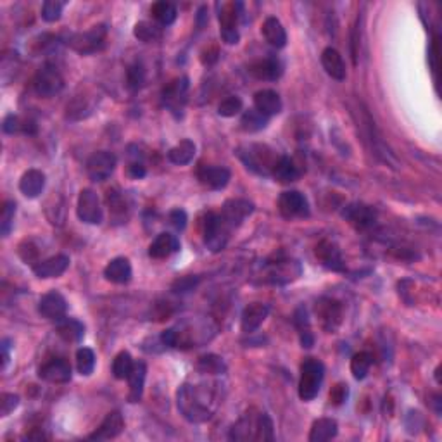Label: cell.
Here are the masks:
<instances>
[{
  "instance_id": "6da1fadb",
  "label": "cell",
  "mask_w": 442,
  "mask_h": 442,
  "mask_svg": "<svg viewBox=\"0 0 442 442\" xmlns=\"http://www.w3.org/2000/svg\"><path fill=\"white\" fill-rule=\"evenodd\" d=\"M178 410L192 423H202L209 420L216 410V397L212 390L204 386L184 384L177 394Z\"/></svg>"
},
{
  "instance_id": "7a4b0ae2",
  "label": "cell",
  "mask_w": 442,
  "mask_h": 442,
  "mask_svg": "<svg viewBox=\"0 0 442 442\" xmlns=\"http://www.w3.org/2000/svg\"><path fill=\"white\" fill-rule=\"evenodd\" d=\"M237 156L241 157L242 163L249 168L251 171L258 175H272L273 166L278 161V157L273 154V151L266 145L252 144L241 147L237 151Z\"/></svg>"
},
{
  "instance_id": "3957f363",
  "label": "cell",
  "mask_w": 442,
  "mask_h": 442,
  "mask_svg": "<svg viewBox=\"0 0 442 442\" xmlns=\"http://www.w3.org/2000/svg\"><path fill=\"white\" fill-rule=\"evenodd\" d=\"M234 228L225 221L219 212H208L204 218V244L211 252H219L227 247Z\"/></svg>"
},
{
  "instance_id": "277c9868",
  "label": "cell",
  "mask_w": 442,
  "mask_h": 442,
  "mask_svg": "<svg viewBox=\"0 0 442 442\" xmlns=\"http://www.w3.org/2000/svg\"><path fill=\"white\" fill-rule=\"evenodd\" d=\"M323 377H325V366L320 360L308 357L301 364V380H299V397L302 401H313L320 393Z\"/></svg>"
},
{
  "instance_id": "5b68a950",
  "label": "cell",
  "mask_w": 442,
  "mask_h": 442,
  "mask_svg": "<svg viewBox=\"0 0 442 442\" xmlns=\"http://www.w3.org/2000/svg\"><path fill=\"white\" fill-rule=\"evenodd\" d=\"M107 38V26L106 25H97L93 28H90L89 32L75 33L67 38V45L75 52L82 54V56H90L96 54L99 50L104 49Z\"/></svg>"
},
{
  "instance_id": "8992f818",
  "label": "cell",
  "mask_w": 442,
  "mask_h": 442,
  "mask_svg": "<svg viewBox=\"0 0 442 442\" xmlns=\"http://www.w3.org/2000/svg\"><path fill=\"white\" fill-rule=\"evenodd\" d=\"M63 87L64 78L54 64H43L33 78V90L36 92V96L45 97V99L57 96L63 90Z\"/></svg>"
},
{
  "instance_id": "52a82bcc",
  "label": "cell",
  "mask_w": 442,
  "mask_h": 442,
  "mask_svg": "<svg viewBox=\"0 0 442 442\" xmlns=\"http://www.w3.org/2000/svg\"><path fill=\"white\" fill-rule=\"evenodd\" d=\"M301 273L302 268L296 259L278 258L265 265V280L269 283H276V285L294 282L301 276Z\"/></svg>"
},
{
  "instance_id": "ba28073f",
  "label": "cell",
  "mask_w": 442,
  "mask_h": 442,
  "mask_svg": "<svg viewBox=\"0 0 442 442\" xmlns=\"http://www.w3.org/2000/svg\"><path fill=\"white\" fill-rule=\"evenodd\" d=\"M315 313L320 320V325L325 332L335 333L342 323V306L339 301L330 298H322L316 301Z\"/></svg>"
},
{
  "instance_id": "9c48e42d",
  "label": "cell",
  "mask_w": 442,
  "mask_h": 442,
  "mask_svg": "<svg viewBox=\"0 0 442 442\" xmlns=\"http://www.w3.org/2000/svg\"><path fill=\"white\" fill-rule=\"evenodd\" d=\"M78 218L83 223L99 225L102 223V206H100L99 195L90 188H83L78 195V206H76Z\"/></svg>"
},
{
  "instance_id": "30bf717a",
  "label": "cell",
  "mask_w": 442,
  "mask_h": 442,
  "mask_svg": "<svg viewBox=\"0 0 442 442\" xmlns=\"http://www.w3.org/2000/svg\"><path fill=\"white\" fill-rule=\"evenodd\" d=\"M241 4L242 2H235V4H225L218 14L219 33H221V38H223V42L228 43V45H235V43H239V40H241V35H239V30H237Z\"/></svg>"
},
{
  "instance_id": "8fae6325",
  "label": "cell",
  "mask_w": 442,
  "mask_h": 442,
  "mask_svg": "<svg viewBox=\"0 0 442 442\" xmlns=\"http://www.w3.org/2000/svg\"><path fill=\"white\" fill-rule=\"evenodd\" d=\"M278 211L283 218H305L309 214V204L305 194L298 190L283 192L278 197Z\"/></svg>"
},
{
  "instance_id": "7c38bea8",
  "label": "cell",
  "mask_w": 442,
  "mask_h": 442,
  "mask_svg": "<svg viewBox=\"0 0 442 442\" xmlns=\"http://www.w3.org/2000/svg\"><path fill=\"white\" fill-rule=\"evenodd\" d=\"M342 216L347 223L356 228V230H368L377 221L375 209L372 206L361 204V202H353V204L346 206V209L342 211Z\"/></svg>"
},
{
  "instance_id": "4fadbf2b",
  "label": "cell",
  "mask_w": 442,
  "mask_h": 442,
  "mask_svg": "<svg viewBox=\"0 0 442 442\" xmlns=\"http://www.w3.org/2000/svg\"><path fill=\"white\" fill-rule=\"evenodd\" d=\"M114 168H116V156L107 151H99L87 161V175L92 181L107 180L114 173Z\"/></svg>"
},
{
  "instance_id": "5bb4252c",
  "label": "cell",
  "mask_w": 442,
  "mask_h": 442,
  "mask_svg": "<svg viewBox=\"0 0 442 442\" xmlns=\"http://www.w3.org/2000/svg\"><path fill=\"white\" fill-rule=\"evenodd\" d=\"M252 211H254V204L251 201H247V199H230V201L225 202L219 214L223 216L225 221L232 228H237L241 227L242 221L247 216L252 214Z\"/></svg>"
},
{
  "instance_id": "9a60e30c",
  "label": "cell",
  "mask_w": 442,
  "mask_h": 442,
  "mask_svg": "<svg viewBox=\"0 0 442 442\" xmlns=\"http://www.w3.org/2000/svg\"><path fill=\"white\" fill-rule=\"evenodd\" d=\"M187 90H188V80L177 78L171 83H168V87H164L163 90V102L171 113H178L184 109L185 100H187Z\"/></svg>"
},
{
  "instance_id": "2e32d148",
  "label": "cell",
  "mask_w": 442,
  "mask_h": 442,
  "mask_svg": "<svg viewBox=\"0 0 442 442\" xmlns=\"http://www.w3.org/2000/svg\"><path fill=\"white\" fill-rule=\"evenodd\" d=\"M67 311V302L66 299L63 298V294L59 292H49L45 294L38 302V313L47 320H52V322H59L66 316Z\"/></svg>"
},
{
  "instance_id": "e0dca14e",
  "label": "cell",
  "mask_w": 442,
  "mask_h": 442,
  "mask_svg": "<svg viewBox=\"0 0 442 442\" xmlns=\"http://www.w3.org/2000/svg\"><path fill=\"white\" fill-rule=\"evenodd\" d=\"M197 178L204 187L211 188V190H221L228 185L232 173L225 166H204L202 164L197 170Z\"/></svg>"
},
{
  "instance_id": "ac0fdd59",
  "label": "cell",
  "mask_w": 442,
  "mask_h": 442,
  "mask_svg": "<svg viewBox=\"0 0 442 442\" xmlns=\"http://www.w3.org/2000/svg\"><path fill=\"white\" fill-rule=\"evenodd\" d=\"M38 377L50 384H66L71 380V364L66 360H52L38 370Z\"/></svg>"
},
{
  "instance_id": "d6986e66",
  "label": "cell",
  "mask_w": 442,
  "mask_h": 442,
  "mask_svg": "<svg viewBox=\"0 0 442 442\" xmlns=\"http://www.w3.org/2000/svg\"><path fill=\"white\" fill-rule=\"evenodd\" d=\"M269 306L263 305V302H252V305L245 306V309L242 311V332L244 333H252L263 325L266 318H268Z\"/></svg>"
},
{
  "instance_id": "ffe728a7",
  "label": "cell",
  "mask_w": 442,
  "mask_h": 442,
  "mask_svg": "<svg viewBox=\"0 0 442 442\" xmlns=\"http://www.w3.org/2000/svg\"><path fill=\"white\" fill-rule=\"evenodd\" d=\"M124 428V420L123 415L120 411H111L104 421L100 423V427L97 428L93 434L89 435L90 441H109V439L118 437V435L123 432Z\"/></svg>"
},
{
  "instance_id": "44dd1931",
  "label": "cell",
  "mask_w": 442,
  "mask_h": 442,
  "mask_svg": "<svg viewBox=\"0 0 442 442\" xmlns=\"http://www.w3.org/2000/svg\"><path fill=\"white\" fill-rule=\"evenodd\" d=\"M316 258L322 261L325 268L332 269V272H344L346 269V263L340 254V249L330 241H322L316 245Z\"/></svg>"
},
{
  "instance_id": "7402d4cb",
  "label": "cell",
  "mask_w": 442,
  "mask_h": 442,
  "mask_svg": "<svg viewBox=\"0 0 442 442\" xmlns=\"http://www.w3.org/2000/svg\"><path fill=\"white\" fill-rule=\"evenodd\" d=\"M67 268H69V258L64 254H57L52 256V258L36 263V265L33 266V273H35L38 278H57V276L63 275Z\"/></svg>"
},
{
  "instance_id": "603a6c76",
  "label": "cell",
  "mask_w": 442,
  "mask_h": 442,
  "mask_svg": "<svg viewBox=\"0 0 442 442\" xmlns=\"http://www.w3.org/2000/svg\"><path fill=\"white\" fill-rule=\"evenodd\" d=\"M322 64L323 69L327 71V75L332 76L333 80H337V82H344L346 80V63H344L339 50H335L333 47H327L322 52Z\"/></svg>"
},
{
  "instance_id": "cb8c5ba5",
  "label": "cell",
  "mask_w": 442,
  "mask_h": 442,
  "mask_svg": "<svg viewBox=\"0 0 442 442\" xmlns=\"http://www.w3.org/2000/svg\"><path fill=\"white\" fill-rule=\"evenodd\" d=\"M249 73L258 80L273 82V80H278L280 75H282V64L278 63V59L266 57V59L254 60V63L249 66Z\"/></svg>"
},
{
  "instance_id": "d4e9b609",
  "label": "cell",
  "mask_w": 442,
  "mask_h": 442,
  "mask_svg": "<svg viewBox=\"0 0 442 442\" xmlns=\"http://www.w3.org/2000/svg\"><path fill=\"white\" fill-rule=\"evenodd\" d=\"M107 208H109L111 218L114 219V223H126L128 216H130V204H128L126 197L123 195V192H120L118 188L107 192Z\"/></svg>"
},
{
  "instance_id": "484cf974",
  "label": "cell",
  "mask_w": 442,
  "mask_h": 442,
  "mask_svg": "<svg viewBox=\"0 0 442 442\" xmlns=\"http://www.w3.org/2000/svg\"><path fill=\"white\" fill-rule=\"evenodd\" d=\"M254 107L266 118H269L282 111V100L275 90H259L254 93Z\"/></svg>"
},
{
  "instance_id": "4316f807",
  "label": "cell",
  "mask_w": 442,
  "mask_h": 442,
  "mask_svg": "<svg viewBox=\"0 0 442 442\" xmlns=\"http://www.w3.org/2000/svg\"><path fill=\"white\" fill-rule=\"evenodd\" d=\"M45 188V175L40 170H28L19 180V190L28 199L38 197Z\"/></svg>"
},
{
  "instance_id": "83f0119b",
  "label": "cell",
  "mask_w": 442,
  "mask_h": 442,
  "mask_svg": "<svg viewBox=\"0 0 442 442\" xmlns=\"http://www.w3.org/2000/svg\"><path fill=\"white\" fill-rule=\"evenodd\" d=\"M180 249V242L171 234H159L149 245V256L154 259H164Z\"/></svg>"
},
{
  "instance_id": "f1b7e54d",
  "label": "cell",
  "mask_w": 442,
  "mask_h": 442,
  "mask_svg": "<svg viewBox=\"0 0 442 442\" xmlns=\"http://www.w3.org/2000/svg\"><path fill=\"white\" fill-rule=\"evenodd\" d=\"M131 265L126 258H114L104 268V276L113 283H128L131 280Z\"/></svg>"
},
{
  "instance_id": "f546056e",
  "label": "cell",
  "mask_w": 442,
  "mask_h": 442,
  "mask_svg": "<svg viewBox=\"0 0 442 442\" xmlns=\"http://www.w3.org/2000/svg\"><path fill=\"white\" fill-rule=\"evenodd\" d=\"M263 36L266 38V42L272 47H276V49H283L287 45V32L282 26V23L276 18H266L265 23H263Z\"/></svg>"
},
{
  "instance_id": "4dcf8cb0",
  "label": "cell",
  "mask_w": 442,
  "mask_h": 442,
  "mask_svg": "<svg viewBox=\"0 0 442 442\" xmlns=\"http://www.w3.org/2000/svg\"><path fill=\"white\" fill-rule=\"evenodd\" d=\"M145 377H147V366H145V363L138 361V363L133 364V370H131L130 377H128V384H130L128 399H130V403H138L140 401L142 393H144Z\"/></svg>"
},
{
  "instance_id": "1f68e13d",
  "label": "cell",
  "mask_w": 442,
  "mask_h": 442,
  "mask_svg": "<svg viewBox=\"0 0 442 442\" xmlns=\"http://www.w3.org/2000/svg\"><path fill=\"white\" fill-rule=\"evenodd\" d=\"M339 432L337 421L332 418H320L313 423L311 432H309V442H325L333 439Z\"/></svg>"
},
{
  "instance_id": "d6a6232c",
  "label": "cell",
  "mask_w": 442,
  "mask_h": 442,
  "mask_svg": "<svg viewBox=\"0 0 442 442\" xmlns=\"http://www.w3.org/2000/svg\"><path fill=\"white\" fill-rule=\"evenodd\" d=\"M256 421H258V417L254 418L247 413L232 427L228 437L232 441H256V430H258L256 428Z\"/></svg>"
},
{
  "instance_id": "836d02e7",
  "label": "cell",
  "mask_w": 442,
  "mask_h": 442,
  "mask_svg": "<svg viewBox=\"0 0 442 442\" xmlns=\"http://www.w3.org/2000/svg\"><path fill=\"white\" fill-rule=\"evenodd\" d=\"M57 333L66 342H80L85 335V327L73 318H63L57 322Z\"/></svg>"
},
{
  "instance_id": "e575fe53",
  "label": "cell",
  "mask_w": 442,
  "mask_h": 442,
  "mask_svg": "<svg viewBox=\"0 0 442 442\" xmlns=\"http://www.w3.org/2000/svg\"><path fill=\"white\" fill-rule=\"evenodd\" d=\"M272 175L276 180L282 181V184H290V181L298 180L301 173H299L298 166H296V163L289 156H280L275 166H273Z\"/></svg>"
},
{
  "instance_id": "d590c367",
  "label": "cell",
  "mask_w": 442,
  "mask_h": 442,
  "mask_svg": "<svg viewBox=\"0 0 442 442\" xmlns=\"http://www.w3.org/2000/svg\"><path fill=\"white\" fill-rule=\"evenodd\" d=\"M195 156V144L188 138L181 140L180 144H177L175 147H171L168 151V159L173 164H178V166H184V164H188Z\"/></svg>"
},
{
  "instance_id": "8d00e7d4",
  "label": "cell",
  "mask_w": 442,
  "mask_h": 442,
  "mask_svg": "<svg viewBox=\"0 0 442 442\" xmlns=\"http://www.w3.org/2000/svg\"><path fill=\"white\" fill-rule=\"evenodd\" d=\"M151 12H153V18L156 19L161 26L173 25L178 16L177 8H175V4H171V2H156V4L153 5V9H151Z\"/></svg>"
},
{
  "instance_id": "74e56055",
  "label": "cell",
  "mask_w": 442,
  "mask_h": 442,
  "mask_svg": "<svg viewBox=\"0 0 442 442\" xmlns=\"http://www.w3.org/2000/svg\"><path fill=\"white\" fill-rule=\"evenodd\" d=\"M373 363V356L366 351H361V353L354 354L353 360H351V373L356 380H363L364 377L370 372V366Z\"/></svg>"
},
{
  "instance_id": "f35d334b",
  "label": "cell",
  "mask_w": 442,
  "mask_h": 442,
  "mask_svg": "<svg viewBox=\"0 0 442 442\" xmlns=\"http://www.w3.org/2000/svg\"><path fill=\"white\" fill-rule=\"evenodd\" d=\"M241 124L245 131L254 133V131L265 130L266 124H268V118H266L265 114L259 113L256 107H252V109H247L244 114H242Z\"/></svg>"
},
{
  "instance_id": "ab89813d",
  "label": "cell",
  "mask_w": 442,
  "mask_h": 442,
  "mask_svg": "<svg viewBox=\"0 0 442 442\" xmlns=\"http://www.w3.org/2000/svg\"><path fill=\"white\" fill-rule=\"evenodd\" d=\"M133 35L135 38H138L140 42L151 43V42H157V40H161V36H163V30H161L157 25H154V23L140 21L135 25Z\"/></svg>"
},
{
  "instance_id": "60d3db41",
  "label": "cell",
  "mask_w": 442,
  "mask_h": 442,
  "mask_svg": "<svg viewBox=\"0 0 442 442\" xmlns=\"http://www.w3.org/2000/svg\"><path fill=\"white\" fill-rule=\"evenodd\" d=\"M133 360H131L130 353L128 351H121L120 354H118L116 357H114L113 361V375L114 379L118 380H128V377H130L131 370H133Z\"/></svg>"
},
{
  "instance_id": "b9f144b4",
  "label": "cell",
  "mask_w": 442,
  "mask_h": 442,
  "mask_svg": "<svg viewBox=\"0 0 442 442\" xmlns=\"http://www.w3.org/2000/svg\"><path fill=\"white\" fill-rule=\"evenodd\" d=\"M197 370L201 373H211V375H219V373L227 372V364L219 356L214 354H208L202 356L197 363Z\"/></svg>"
},
{
  "instance_id": "7bdbcfd3",
  "label": "cell",
  "mask_w": 442,
  "mask_h": 442,
  "mask_svg": "<svg viewBox=\"0 0 442 442\" xmlns=\"http://www.w3.org/2000/svg\"><path fill=\"white\" fill-rule=\"evenodd\" d=\"M76 368L82 375L89 377L93 373V368H96V354H93L92 349L89 347H82L76 353Z\"/></svg>"
},
{
  "instance_id": "ee69618b",
  "label": "cell",
  "mask_w": 442,
  "mask_h": 442,
  "mask_svg": "<svg viewBox=\"0 0 442 442\" xmlns=\"http://www.w3.org/2000/svg\"><path fill=\"white\" fill-rule=\"evenodd\" d=\"M256 441L258 442H272L275 441V432H273V421L268 415L261 413L258 415V421H256Z\"/></svg>"
},
{
  "instance_id": "f6af8a7d",
  "label": "cell",
  "mask_w": 442,
  "mask_h": 442,
  "mask_svg": "<svg viewBox=\"0 0 442 442\" xmlns=\"http://www.w3.org/2000/svg\"><path fill=\"white\" fill-rule=\"evenodd\" d=\"M14 214H16V204L12 201H8L2 208L0 212V235L8 237L11 234L12 223H14Z\"/></svg>"
},
{
  "instance_id": "bcb514c9",
  "label": "cell",
  "mask_w": 442,
  "mask_h": 442,
  "mask_svg": "<svg viewBox=\"0 0 442 442\" xmlns=\"http://www.w3.org/2000/svg\"><path fill=\"white\" fill-rule=\"evenodd\" d=\"M126 82H128V89L137 92L144 87L145 83V69L140 63H135L128 67L126 71Z\"/></svg>"
},
{
  "instance_id": "7dc6e473",
  "label": "cell",
  "mask_w": 442,
  "mask_h": 442,
  "mask_svg": "<svg viewBox=\"0 0 442 442\" xmlns=\"http://www.w3.org/2000/svg\"><path fill=\"white\" fill-rule=\"evenodd\" d=\"M244 107V102H242L241 97L230 96L225 100H221V104L218 106V114L223 118H234L235 114H239Z\"/></svg>"
},
{
  "instance_id": "c3c4849f",
  "label": "cell",
  "mask_w": 442,
  "mask_h": 442,
  "mask_svg": "<svg viewBox=\"0 0 442 442\" xmlns=\"http://www.w3.org/2000/svg\"><path fill=\"white\" fill-rule=\"evenodd\" d=\"M64 2H59V0H47L42 5V19L47 23H56L60 19V14H63Z\"/></svg>"
},
{
  "instance_id": "681fc988",
  "label": "cell",
  "mask_w": 442,
  "mask_h": 442,
  "mask_svg": "<svg viewBox=\"0 0 442 442\" xmlns=\"http://www.w3.org/2000/svg\"><path fill=\"white\" fill-rule=\"evenodd\" d=\"M2 130L9 135H14L18 133V131H25V121L19 116H16V114H9V116H5L4 123H2Z\"/></svg>"
},
{
  "instance_id": "f907efd6",
  "label": "cell",
  "mask_w": 442,
  "mask_h": 442,
  "mask_svg": "<svg viewBox=\"0 0 442 442\" xmlns=\"http://www.w3.org/2000/svg\"><path fill=\"white\" fill-rule=\"evenodd\" d=\"M18 404L19 397L16 394H2V397H0V415L8 417L9 413H12L18 408Z\"/></svg>"
},
{
  "instance_id": "816d5d0a",
  "label": "cell",
  "mask_w": 442,
  "mask_h": 442,
  "mask_svg": "<svg viewBox=\"0 0 442 442\" xmlns=\"http://www.w3.org/2000/svg\"><path fill=\"white\" fill-rule=\"evenodd\" d=\"M347 396H349V389H347L346 384H337L330 390V403L335 404V406H340L347 399Z\"/></svg>"
},
{
  "instance_id": "f5cc1de1",
  "label": "cell",
  "mask_w": 442,
  "mask_h": 442,
  "mask_svg": "<svg viewBox=\"0 0 442 442\" xmlns=\"http://www.w3.org/2000/svg\"><path fill=\"white\" fill-rule=\"evenodd\" d=\"M168 219H170L171 227L177 228V230H184L187 227V212L184 209H173L170 212V216H168Z\"/></svg>"
},
{
  "instance_id": "db71d44e",
  "label": "cell",
  "mask_w": 442,
  "mask_h": 442,
  "mask_svg": "<svg viewBox=\"0 0 442 442\" xmlns=\"http://www.w3.org/2000/svg\"><path fill=\"white\" fill-rule=\"evenodd\" d=\"M19 256H21L23 261L28 265V263H35L36 258H38V251H36L35 247L32 245V242H23L21 245H19Z\"/></svg>"
},
{
  "instance_id": "11a10c76",
  "label": "cell",
  "mask_w": 442,
  "mask_h": 442,
  "mask_svg": "<svg viewBox=\"0 0 442 442\" xmlns=\"http://www.w3.org/2000/svg\"><path fill=\"white\" fill-rule=\"evenodd\" d=\"M197 282H199L197 276H185V278H180L175 282L173 290L175 292H188V290L194 289Z\"/></svg>"
},
{
  "instance_id": "9f6ffc18",
  "label": "cell",
  "mask_w": 442,
  "mask_h": 442,
  "mask_svg": "<svg viewBox=\"0 0 442 442\" xmlns=\"http://www.w3.org/2000/svg\"><path fill=\"white\" fill-rule=\"evenodd\" d=\"M357 32H360V19H357L356 25H354L353 35H351V56H353L354 66L357 64V45H360V36H357Z\"/></svg>"
},
{
  "instance_id": "6f0895ef",
  "label": "cell",
  "mask_w": 442,
  "mask_h": 442,
  "mask_svg": "<svg viewBox=\"0 0 442 442\" xmlns=\"http://www.w3.org/2000/svg\"><path fill=\"white\" fill-rule=\"evenodd\" d=\"M128 175H130L131 178H135V180H138V178H144L145 177V166L142 163H131L130 166H128Z\"/></svg>"
},
{
  "instance_id": "680465c9",
  "label": "cell",
  "mask_w": 442,
  "mask_h": 442,
  "mask_svg": "<svg viewBox=\"0 0 442 442\" xmlns=\"http://www.w3.org/2000/svg\"><path fill=\"white\" fill-rule=\"evenodd\" d=\"M0 349H2V368L8 366L9 363V351H11V339H4L0 342Z\"/></svg>"
},
{
  "instance_id": "91938a15",
  "label": "cell",
  "mask_w": 442,
  "mask_h": 442,
  "mask_svg": "<svg viewBox=\"0 0 442 442\" xmlns=\"http://www.w3.org/2000/svg\"><path fill=\"white\" fill-rule=\"evenodd\" d=\"M435 380H437V384H441V364H439L437 370H435Z\"/></svg>"
}]
</instances>
